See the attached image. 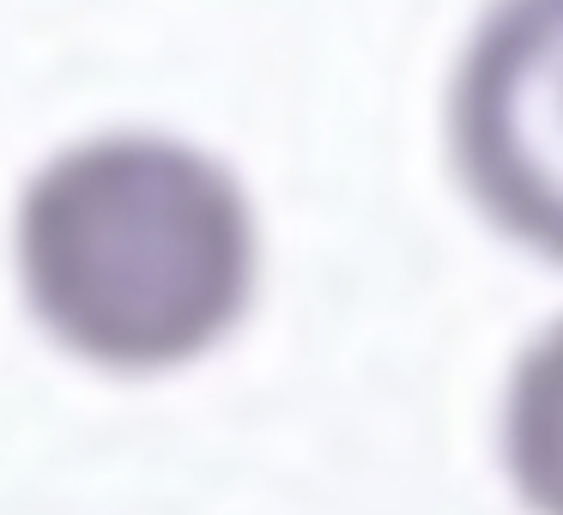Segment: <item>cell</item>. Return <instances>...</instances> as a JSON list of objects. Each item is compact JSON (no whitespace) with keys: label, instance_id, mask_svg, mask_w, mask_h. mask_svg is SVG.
I'll list each match as a JSON object with an SVG mask.
<instances>
[{"label":"cell","instance_id":"3","mask_svg":"<svg viewBox=\"0 0 563 515\" xmlns=\"http://www.w3.org/2000/svg\"><path fill=\"white\" fill-rule=\"evenodd\" d=\"M503 461L533 515H563V321L521 352L503 401Z\"/></svg>","mask_w":563,"mask_h":515},{"label":"cell","instance_id":"2","mask_svg":"<svg viewBox=\"0 0 563 515\" xmlns=\"http://www.w3.org/2000/svg\"><path fill=\"white\" fill-rule=\"evenodd\" d=\"M449 146L490 224L563 261V0H497L449 86Z\"/></svg>","mask_w":563,"mask_h":515},{"label":"cell","instance_id":"1","mask_svg":"<svg viewBox=\"0 0 563 515\" xmlns=\"http://www.w3.org/2000/svg\"><path fill=\"white\" fill-rule=\"evenodd\" d=\"M13 261L55 346L115 376H158L249 316L261 224L212 152L128 128L74 140L31 176Z\"/></svg>","mask_w":563,"mask_h":515}]
</instances>
